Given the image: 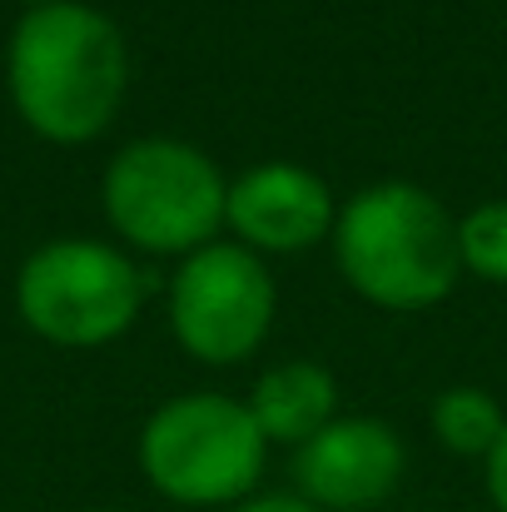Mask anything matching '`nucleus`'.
Returning a JSON list of instances; mask_svg holds the SVG:
<instances>
[{
  "mask_svg": "<svg viewBox=\"0 0 507 512\" xmlns=\"http://www.w3.org/2000/svg\"><path fill=\"white\" fill-rule=\"evenodd\" d=\"M338 383L324 363H279L254 383L249 413L269 443H294L304 448L314 433L334 423Z\"/></svg>",
  "mask_w": 507,
  "mask_h": 512,
  "instance_id": "obj_9",
  "label": "nucleus"
},
{
  "mask_svg": "<svg viewBox=\"0 0 507 512\" xmlns=\"http://www.w3.org/2000/svg\"><path fill=\"white\" fill-rule=\"evenodd\" d=\"M229 184L209 155L179 140H135L105 170V214L115 234L150 254L204 249L224 224Z\"/></svg>",
  "mask_w": 507,
  "mask_h": 512,
  "instance_id": "obj_4",
  "label": "nucleus"
},
{
  "mask_svg": "<svg viewBox=\"0 0 507 512\" xmlns=\"http://www.w3.org/2000/svg\"><path fill=\"white\" fill-rule=\"evenodd\" d=\"M95 512H110V508H95Z\"/></svg>",
  "mask_w": 507,
  "mask_h": 512,
  "instance_id": "obj_15",
  "label": "nucleus"
},
{
  "mask_svg": "<svg viewBox=\"0 0 507 512\" xmlns=\"http://www.w3.org/2000/svg\"><path fill=\"white\" fill-rule=\"evenodd\" d=\"M229 512H319V508L304 503V498H289V493H269V498H244Z\"/></svg>",
  "mask_w": 507,
  "mask_h": 512,
  "instance_id": "obj_13",
  "label": "nucleus"
},
{
  "mask_svg": "<svg viewBox=\"0 0 507 512\" xmlns=\"http://www.w3.org/2000/svg\"><path fill=\"white\" fill-rule=\"evenodd\" d=\"M488 493H493V508L507 512V428L498 438V448L488 453Z\"/></svg>",
  "mask_w": 507,
  "mask_h": 512,
  "instance_id": "obj_12",
  "label": "nucleus"
},
{
  "mask_svg": "<svg viewBox=\"0 0 507 512\" xmlns=\"http://www.w3.org/2000/svg\"><path fill=\"white\" fill-rule=\"evenodd\" d=\"M224 224L269 254H299L334 229V194L304 165H254L229 184Z\"/></svg>",
  "mask_w": 507,
  "mask_h": 512,
  "instance_id": "obj_8",
  "label": "nucleus"
},
{
  "mask_svg": "<svg viewBox=\"0 0 507 512\" xmlns=\"http://www.w3.org/2000/svg\"><path fill=\"white\" fill-rule=\"evenodd\" d=\"M403 478V443L373 418H334L294 453L299 498L319 512H368L393 498Z\"/></svg>",
  "mask_w": 507,
  "mask_h": 512,
  "instance_id": "obj_7",
  "label": "nucleus"
},
{
  "mask_svg": "<svg viewBox=\"0 0 507 512\" xmlns=\"http://www.w3.org/2000/svg\"><path fill=\"white\" fill-rule=\"evenodd\" d=\"M458 249H463V269H473L478 279L507 284V199L478 204L458 224Z\"/></svg>",
  "mask_w": 507,
  "mask_h": 512,
  "instance_id": "obj_11",
  "label": "nucleus"
},
{
  "mask_svg": "<svg viewBox=\"0 0 507 512\" xmlns=\"http://www.w3.org/2000/svg\"><path fill=\"white\" fill-rule=\"evenodd\" d=\"M145 299V274L100 239H55L35 249L15 279V309L30 334L60 348L120 339Z\"/></svg>",
  "mask_w": 507,
  "mask_h": 512,
  "instance_id": "obj_5",
  "label": "nucleus"
},
{
  "mask_svg": "<svg viewBox=\"0 0 507 512\" xmlns=\"http://www.w3.org/2000/svg\"><path fill=\"white\" fill-rule=\"evenodd\" d=\"M5 75L20 120L40 140L85 145L115 120L130 65L120 30L100 10L55 0L20 15Z\"/></svg>",
  "mask_w": 507,
  "mask_h": 512,
  "instance_id": "obj_1",
  "label": "nucleus"
},
{
  "mask_svg": "<svg viewBox=\"0 0 507 512\" xmlns=\"http://www.w3.org/2000/svg\"><path fill=\"white\" fill-rule=\"evenodd\" d=\"M169 324L184 353L204 363H239L274 324V279L254 249L204 244L174 274Z\"/></svg>",
  "mask_w": 507,
  "mask_h": 512,
  "instance_id": "obj_6",
  "label": "nucleus"
},
{
  "mask_svg": "<svg viewBox=\"0 0 507 512\" xmlns=\"http://www.w3.org/2000/svg\"><path fill=\"white\" fill-rule=\"evenodd\" d=\"M507 428L503 403L488 388H448L433 403V433L458 458H488Z\"/></svg>",
  "mask_w": 507,
  "mask_h": 512,
  "instance_id": "obj_10",
  "label": "nucleus"
},
{
  "mask_svg": "<svg viewBox=\"0 0 507 512\" xmlns=\"http://www.w3.org/2000/svg\"><path fill=\"white\" fill-rule=\"evenodd\" d=\"M269 458V438L259 433L249 403L224 393H184L145 423L140 468L184 508H234L254 493Z\"/></svg>",
  "mask_w": 507,
  "mask_h": 512,
  "instance_id": "obj_3",
  "label": "nucleus"
},
{
  "mask_svg": "<svg viewBox=\"0 0 507 512\" xmlns=\"http://www.w3.org/2000/svg\"><path fill=\"white\" fill-rule=\"evenodd\" d=\"M30 5H55V0H30Z\"/></svg>",
  "mask_w": 507,
  "mask_h": 512,
  "instance_id": "obj_14",
  "label": "nucleus"
},
{
  "mask_svg": "<svg viewBox=\"0 0 507 512\" xmlns=\"http://www.w3.org/2000/svg\"><path fill=\"white\" fill-rule=\"evenodd\" d=\"M343 279L378 309H433L463 274L458 224L418 184H373L334 219Z\"/></svg>",
  "mask_w": 507,
  "mask_h": 512,
  "instance_id": "obj_2",
  "label": "nucleus"
}]
</instances>
